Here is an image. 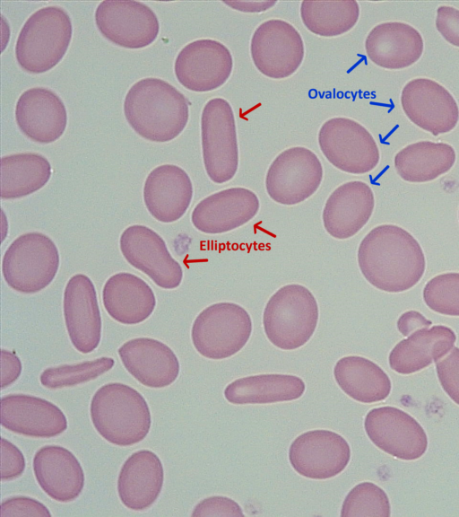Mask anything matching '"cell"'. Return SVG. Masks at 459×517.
Here are the masks:
<instances>
[{
  "mask_svg": "<svg viewBox=\"0 0 459 517\" xmlns=\"http://www.w3.org/2000/svg\"><path fill=\"white\" fill-rule=\"evenodd\" d=\"M351 459L348 442L329 430H311L299 435L289 449V460L298 474L327 479L342 472Z\"/></svg>",
  "mask_w": 459,
  "mask_h": 517,
  "instance_id": "e0dca14e",
  "label": "cell"
},
{
  "mask_svg": "<svg viewBox=\"0 0 459 517\" xmlns=\"http://www.w3.org/2000/svg\"><path fill=\"white\" fill-rule=\"evenodd\" d=\"M193 185L188 174L174 164H162L147 176L143 201L151 215L169 223L181 218L190 206Z\"/></svg>",
  "mask_w": 459,
  "mask_h": 517,
  "instance_id": "cb8c5ba5",
  "label": "cell"
},
{
  "mask_svg": "<svg viewBox=\"0 0 459 517\" xmlns=\"http://www.w3.org/2000/svg\"><path fill=\"white\" fill-rule=\"evenodd\" d=\"M374 206V193L367 183L345 182L331 193L325 204L324 227L335 239L351 238L366 225Z\"/></svg>",
  "mask_w": 459,
  "mask_h": 517,
  "instance_id": "603a6c76",
  "label": "cell"
},
{
  "mask_svg": "<svg viewBox=\"0 0 459 517\" xmlns=\"http://www.w3.org/2000/svg\"><path fill=\"white\" fill-rule=\"evenodd\" d=\"M90 415L98 434L117 446L142 442L152 425L151 411L143 396L120 382L107 383L96 390Z\"/></svg>",
  "mask_w": 459,
  "mask_h": 517,
  "instance_id": "3957f363",
  "label": "cell"
},
{
  "mask_svg": "<svg viewBox=\"0 0 459 517\" xmlns=\"http://www.w3.org/2000/svg\"><path fill=\"white\" fill-rule=\"evenodd\" d=\"M455 341L454 330L444 325L418 329L394 346L389 365L400 374L419 372L448 354Z\"/></svg>",
  "mask_w": 459,
  "mask_h": 517,
  "instance_id": "f1b7e54d",
  "label": "cell"
},
{
  "mask_svg": "<svg viewBox=\"0 0 459 517\" xmlns=\"http://www.w3.org/2000/svg\"><path fill=\"white\" fill-rule=\"evenodd\" d=\"M22 370L19 357L9 350H1V388L13 384L20 377Z\"/></svg>",
  "mask_w": 459,
  "mask_h": 517,
  "instance_id": "7bdbcfd3",
  "label": "cell"
},
{
  "mask_svg": "<svg viewBox=\"0 0 459 517\" xmlns=\"http://www.w3.org/2000/svg\"><path fill=\"white\" fill-rule=\"evenodd\" d=\"M95 22L108 40L127 48H141L152 43L160 31L154 12L138 1L105 0L95 11Z\"/></svg>",
  "mask_w": 459,
  "mask_h": 517,
  "instance_id": "5bb4252c",
  "label": "cell"
},
{
  "mask_svg": "<svg viewBox=\"0 0 459 517\" xmlns=\"http://www.w3.org/2000/svg\"><path fill=\"white\" fill-rule=\"evenodd\" d=\"M63 312L74 347L82 354L95 350L100 342L102 323L97 292L87 276L76 274L68 280L64 292Z\"/></svg>",
  "mask_w": 459,
  "mask_h": 517,
  "instance_id": "ac0fdd59",
  "label": "cell"
},
{
  "mask_svg": "<svg viewBox=\"0 0 459 517\" xmlns=\"http://www.w3.org/2000/svg\"><path fill=\"white\" fill-rule=\"evenodd\" d=\"M259 207L255 192L240 187L230 188L202 199L195 206L191 221L202 232L223 233L248 223L256 215Z\"/></svg>",
  "mask_w": 459,
  "mask_h": 517,
  "instance_id": "d6986e66",
  "label": "cell"
},
{
  "mask_svg": "<svg viewBox=\"0 0 459 517\" xmlns=\"http://www.w3.org/2000/svg\"><path fill=\"white\" fill-rule=\"evenodd\" d=\"M25 458L21 450L5 438H1V479L10 481L22 476Z\"/></svg>",
  "mask_w": 459,
  "mask_h": 517,
  "instance_id": "60d3db41",
  "label": "cell"
},
{
  "mask_svg": "<svg viewBox=\"0 0 459 517\" xmlns=\"http://www.w3.org/2000/svg\"><path fill=\"white\" fill-rule=\"evenodd\" d=\"M114 364L113 358L102 356L91 361L48 367L41 372L39 381L42 386L50 390L72 387L95 380L111 370Z\"/></svg>",
  "mask_w": 459,
  "mask_h": 517,
  "instance_id": "e575fe53",
  "label": "cell"
},
{
  "mask_svg": "<svg viewBox=\"0 0 459 517\" xmlns=\"http://www.w3.org/2000/svg\"><path fill=\"white\" fill-rule=\"evenodd\" d=\"M1 517L10 516H39L51 517V513L46 505L37 499L28 496H12L1 504Z\"/></svg>",
  "mask_w": 459,
  "mask_h": 517,
  "instance_id": "f35d334b",
  "label": "cell"
},
{
  "mask_svg": "<svg viewBox=\"0 0 459 517\" xmlns=\"http://www.w3.org/2000/svg\"><path fill=\"white\" fill-rule=\"evenodd\" d=\"M406 117L417 127L437 136L452 131L459 121V108L453 95L429 78L409 81L401 93Z\"/></svg>",
  "mask_w": 459,
  "mask_h": 517,
  "instance_id": "4fadbf2b",
  "label": "cell"
},
{
  "mask_svg": "<svg viewBox=\"0 0 459 517\" xmlns=\"http://www.w3.org/2000/svg\"><path fill=\"white\" fill-rule=\"evenodd\" d=\"M458 218H459V211H458Z\"/></svg>",
  "mask_w": 459,
  "mask_h": 517,
  "instance_id": "bcb514c9",
  "label": "cell"
},
{
  "mask_svg": "<svg viewBox=\"0 0 459 517\" xmlns=\"http://www.w3.org/2000/svg\"><path fill=\"white\" fill-rule=\"evenodd\" d=\"M333 375L341 390L359 402L382 401L391 392L388 375L377 364L362 356L349 355L339 359Z\"/></svg>",
  "mask_w": 459,
  "mask_h": 517,
  "instance_id": "4dcf8cb0",
  "label": "cell"
},
{
  "mask_svg": "<svg viewBox=\"0 0 459 517\" xmlns=\"http://www.w3.org/2000/svg\"><path fill=\"white\" fill-rule=\"evenodd\" d=\"M250 54L256 69L272 79H284L300 66L305 47L301 35L286 21L270 19L254 31Z\"/></svg>",
  "mask_w": 459,
  "mask_h": 517,
  "instance_id": "8fae6325",
  "label": "cell"
},
{
  "mask_svg": "<svg viewBox=\"0 0 459 517\" xmlns=\"http://www.w3.org/2000/svg\"><path fill=\"white\" fill-rule=\"evenodd\" d=\"M323 180V166L316 154L303 146L280 153L265 176V188L276 203L293 206L310 197Z\"/></svg>",
  "mask_w": 459,
  "mask_h": 517,
  "instance_id": "30bf717a",
  "label": "cell"
},
{
  "mask_svg": "<svg viewBox=\"0 0 459 517\" xmlns=\"http://www.w3.org/2000/svg\"><path fill=\"white\" fill-rule=\"evenodd\" d=\"M59 261L58 249L48 236L27 232L17 237L5 250L2 274L9 287L32 294L53 281Z\"/></svg>",
  "mask_w": 459,
  "mask_h": 517,
  "instance_id": "8992f818",
  "label": "cell"
},
{
  "mask_svg": "<svg viewBox=\"0 0 459 517\" xmlns=\"http://www.w3.org/2000/svg\"><path fill=\"white\" fill-rule=\"evenodd\" d=\"M305 388L302 379L295 375L259 374L233 381L224 396L232 404H267L297 399Z\"/></svg>",
  "mask_w": 459,
  "mask_h": 517,
  "instance_id": "1f68e13d",
  "label": "cell"
},
{
  "mask_svg": "<svg viewBox=\"0 0 459 517\" xmlns=\"http://www.w3.org/2000/svg\"><path fill=\"white\" fill-rule=\"evenodd\" d=\"M15 120L27 137L39 144H49L65 132L67 113L63 101L53 91L34 87L19 97Z\"/></svg>",
  "mask_w": 459,
  "mask_h": 517,
  "instance_id": "7402d4cb",
  "label": "cell"
},
{
  "mask_svg": "<svg viewBox=\"0 0 459 517\" xmlns=\"http://www.w3.org/2000/svg\"><path fill=\"white\" fill-rule=\"evenodd\" d=\"M1 425L18 434L51 438L67 429V419L56 405L45 399L9 394L1 399Z\"/></svg>",
  "mask_w": 459,
  "mask_h": 517,
  "instance_id": "ffe728a7",
  "label": "cell"
},
{
  "mask_svg": "<svg viewBox=\"0 0 459 517\" xmlns=\"http://www.w3.org/2000/svg\"><path fill=\"white\" fill-rule=\"evenodd\" d=\"M358 264L370 285L387 293L412 288L426 268L418 241L394 224H381L368 232L358 249Z\"/></svg>",
  "mask_w": 459,
  "mask_h": 517,
  "instance_id": "6da1fadb",
  "label": "cell"
},
{
  "mask_svg": "<svg viewBox=\"0 0 459 517\" xmlns=\"http://www.w3.org/2000/svg\"><path fill=\"white\" fill-rule=\"evenodd\" d=\"M73 34L69 14L59 6H46L33 13L20 31L15 57L31 74L45 73L65 56Z\"/></svg>",
  "mask_w": 459,
  "mask_h": 517,
  "instance_id": "277c9868",
  "label": "cell"
},
{
  "mask_svg": "<svg viewBox=\"0 0 459 517\" xmlns=\"http://www.w3.org/2000/svg\"><path fill=\"white\" fill-rule=\"evenodd\" d=\"M368 59L385 69H403L416 63L424 50L420 33L402 22H382L371 29L365 40Z\"/></svg>",
  "mask_w": 459,
  "mask_h": 517,
  "instance_id": "484cf974",
  "label": "cell"
},
{
  "mask_svg": "<svg viewBox=\"0 0 459 517\" xmlns=\"http://www.w3.org/2000/svg\"><path fill=\"white\" fill-rule=\"evenodd\" d=\"M126 370L141 384L161 389L172 384L180 371L178 359L165 343L151 337H136L117 350Z\"/></svg>",
  "mask_w": 459,
  "mask_h": 517,
  "instance_id": "44dd1931",
  "label": "cell"
},
{
  "mask_svg": "<svg viewBox=\"0 0 459 517\" xmlns=\"http://www.w3.org/2000/svg\"><path fill=\"white\" fill-rule=\"evenodd\" d=\"M192 516H244L238 504L226 496L214 495L200 501L193 509Z\"/></svg>",
  "mask_w": 459,
  "mask_h": 517,
  "instance_id": "ab89813d",
  "label": "cell"
},
{
  "mask_svg": "<svg viewBox=\"0 0 459 517\" xmlns=\"http://www.w3.org/2000/svg\"><path fill=\"white\" fill-rule=\"evenodd\" d=\"M300 17L312 33L336 37L351 31L359 17L357 1H302Z\"/></svg>",
  "mask_w": 459,
  "mask_h": 517,
  "instance_id": "836d02e7",
  "label": "cell"
},
{
  "mask_svg": "<svg viewBox=\"0 0 459 517\" xmlns=\"http://www.w3.org/2000/svg\"><path fill=\"white\" fill-rule=\"evenodd\" d=\"M233 57L221 42L200 39L186 44L175 60V74L186 89L204 92L218 89L230 78Z\"/></svg>",
  "mask_w": 459,
  "mask_h": 517,
  "instance_id": "9a60e30c",
  "label": "cell"
},
{
  "mask_svg": "<svg viewBox=\"0 0 459 517\" xmlns=\"http://www.w3.org/2000/svg\"><path fill=\"white\" fill-rule=\"evenodd\" d=\"M318 305L309 289L298 284L283 285L267 302L263 326L269 341L282 350L304 346L318 321Z\"/></svg>",
  "mask_w": 459,
  "mask_h": 517,
  "instance_id": "5b68a950",
  "label": "cell"
},
{
  "mask_svg": "<svg viewBox=\"0 0 459 517\" xmlns=\"http://www.w3.org/2000/svg\"><path fill=\"white\" fill-rule=\"evenodd\" d=\"M124 112L132 128L153 142H168L184 130L189 118L186 98L168 82L143 78L127 92Z\"/></svg>",
  "mask_w": 459,
  "mask_h": 517,
  "instance_id": "7a4b0ae2",
  "label": "cell"
},
{
  "mask_svg": "<svg viewBox=\"0 0 459 517\" xmlns=\"http://www.w3.org/2000/svg\"><path fill=\"white\" fill-rule=\"evenodd\" d=\"M318 145L327 161L347 173L365 174L379 162L380 153L373 136L349 118L335 117L324 122Z\"/></svg>",
  "mask_w": 459,
  "mask_h": 517,
  "instance_id": "9c48e42d",
  "label": "cell"
},
{
  "mask_svg": "<svg viewBox=\"0 0 459 517\" xmlns=\"http://www.w3.org/2000/svg\"><path fill=\"white\" fill-rule=\"evenodd\" d=\"M423 300L435 312L459 316V273L447 272L429 280L423 288Z\"/></svg>",
  "mask_w": 459,
  "mask_h": 517,
  "instance_id": "8d00e7d4",
  "label": "cell"
},
{
  "mask_svg": "<svg viewBox=\"0 0 459 517\" xmlns=\"http://www.w3.org/2000/svg\"><path fill=\"white\" fill-rule=\"evenodd\" d=\"M456 154L446 143L419 141L402 148L394 156L398 175L405 181L422 183L436 180L454 166Z\"/></svg>",
  "mask_w": 459,
  "mask_h": 517,
  "instance_id": "f546056e",
  "label": "cell"
},
{
  "mask_svg": "<svg viewBox=\"0 0 459 517\" xmlns=\"http://www.w3.org/2000/svg\"><path fill=\"white\" fill-rule=\"evenodd\" d=\"M203 160L206 173L215 183L230 180L238 167V146L234 112L223 98L206 102L201 116Z\"/></svg>",
  "mask_w": 459,
  "mask_h": 517,
  "instance_id": "ba28073f",
  "label": "cell"
},
{
  "mask_svg": "<svg viewBox=\"0 0 459 517\" xmlns=\"http://www.w3.org/2000/svg\"><path fill=\"white\" fill-rule=\"evenodd\" d=\"M364 428L377 448L399 460H414L427 451L428 437L423 427L398 407L371 409L365 416Z\"/></svg>",
  "mask_w": 459,
  "mask_h": 517,
  "instance_id": "7c38bea8",
  "label": "cell"
},
{
  "mask_svg": "<svg viewBox=\"0 0 459 517\" xmlns=\"http://www.w3.org/2000/svg\"><path fill=\"white\" fill-rule=\"evenodd\" d=\"M230 8L245 13H259L272 8L276 1H231L223 2Z\"/></svg>",
  "mask_w": 459,
  "mask_h": 517,
  "instance_id": "f6af8a7d",
  "label": "cell"
},
{
  "mask_svg": "<svg viewBox=\"0 0 459 517\" xmlns=\"http://www.w3.org/2000/svg\"><path fill=\"white\" fill-rule=\"evenodd\" d=\"M431 324V320L426 319L420 312L408 311L399 317L397 329L402 335L408 337L418 329L429 328Z\"/></svg>",
  "mask_w": 459,
  "mask_h": 517,
  "instance_id": "ee69618b",
  "label": "cell"
},
{
  "mask_svg": "<svg viewBox=\"0 0 459 517\" xmlns=\"http://www.w3.org/2000/svg\"><path fill=\"white\" fill-rule=\"evenodd\" d=\"M51 177L48 159L36 153H14L1 159V197L20 198L43 188Z\"/></svg>",
  "mask_w": 459,
  "mask_h": 517,
  "instance_id": "d6a6232c",
  "label": "cell"
},
{
  "mask_svg": "<svg viewBox=\"0 0 459 517\" xmlns=\"http://www.w3.org/2000/svg\"><path fill=\"white\" fill-rule=\"evenodd\" d=\"M119 247L126 260L163 289H175L182 282L183 269L170 255L164 240L151 228L134 224L124 230Z\"/></svg>",
  "mask_w": 459,
  "mask_h": 517,
  "instance_id": "2e32d148",
  "label": "cell"
},
{
  "mask_svg": "<svg viewBox=\"0 0 459 517\" xmlns=\"http://www.w3.org/2000/svg\"><path fill=\"white\" fill-rule=\"evenodd\" d=\"M102 302L108 315L126 325L144 321L156 306V298L150 285L141 277L127 272L115 274L106 281Z\"/></svg>",
  "mask_w": 459,
  "mask_h": 517,
  "instance_id": "83f0119b",
  "label": "cell"
},
{
  "mask_svg": "<svg viewBox=\"0 0 459 517\" xmlns=\"http://www.w3.org/2000/svg\"><path fill=\"white\" fill-rule=\"evenodd\" d=\"M436 28L451 45L459 48V10L449 5L437 9Z\"/></svg>",
  "mask_w": 459,
  "mask_h": 517,
  "instance_id": "b9f144b4",
  "label": "cell"
},
{
  "mask_svg": "<svg viewBox=\"0 0 459 517\" xmlns=\"http://www.w3.org/2000/svg\"><path fill=\"white\" fill-rule=\"evenodd\" d=\"M160 459L150 450H139L122 465L117 478L121 503L133 511H144L158 499L163 486Z\"/></svg>",
  "mask_w": 459,
  "mask_h": 517,
  "instance_id": "4316f807",
  "label": "cell"
},
{
  "mask_svg": "<svg viewBox=\"0 0 459 517\" xmlns=\"http://www.w3.org/2000/svg\"><path fill=\"white\" fill-rule=\"evenodd\" d=\"M436 371L443 390L459 405V347L454 346L436 362Z\"/></svg>",
  "mask_w": 459,
  "mask_h": 517,
  "instance_id": "74e56055",
  "label": "cell"
},
{
  "mask_svg": "<svg viewBox=\"0 0 459 517\" xmlns=\"http://www.w3.org/2000/svg\"><path fill=\"white\" fill-rule=\"evenodd\" d=\"M251 332L250 315L242 306L233 302H217L197 315L192 325L191 338L201 355L221 360L240 351Z\"/></svg>",
  "mask_w": 459,
  "mask_h": 517,
  "instance_id": "52a82bcc",
  "label": "cell"
},
{
  "mask_svg": "<svg viewBox=\"0 0 459 517\" xmlns=\"http://www.w3.org/2000/svg\"><path fill=\"white\" fill-rule=\"evenodd\" d=\"M391 507L386 493L372 482L356 485L343 500L341 516L389 517Z\"/></svg>",
  "mask_w": 459,
  "mask_h": 517,
  "instance_id": "d590c367",
  "label": "cell"
},
{
  "mask_svg": "<svg viewBox=\"0 0 459 517\" xmlns=\"http://www.w3.org/2000/svg\"><path fill=\"white\" fill-rule=\"evenodd\" d=\"M32 468L40 488L59 503L75 500L84 487L82 467L74 453L65 447H41L34 454Z\"/></svg>",
  "mask_w": 459,
  "mask_h": 517,
  "instance_id": "d4e9b609",
  "label": "cell"
}]
</instances>
